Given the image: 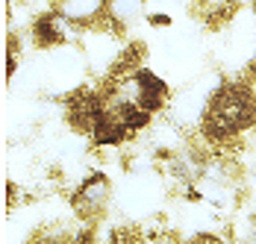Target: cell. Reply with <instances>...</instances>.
<instances>
[{
	"instance_id": "1",
	"label": "cell",
	"mask_w": 256,
	"mask_h": 244,
	"mask_svg": "<svg viewBox=\"0 0 256 244\" xmlns=\"http://www.w3.org/2000/svg\"><path fill=\"white\" fill-rule=\"evenodd\" d=\"M254 121H256V94L244 86H227L206 106L204 132L212 142H227L232 136L250 130Z\"/></svg>"
},
{
	"instance_id": "2",
	"label": "cell",
	"mask_w": 256,
	"mask_h": 244,
	"mask_svg": "<svg viewBox=\"0 0 256 244\" xmlns=\"http://www.w3.org/2000/svg\"><path fill=\"white\" fill-rule=\"evenodd\" d=\"M109 197H112V186H109L106 174H92L71 194V206L82 220H98L109 206Z\"/></svg>"
},
{
	"instance_id": "3",
	"label": "cell",
	"mask_w": 256,
	"mask_h": 244,
	"mask_svg": "<svg viewBox=\"0 0 256 244\" xmlns=\"http://www.w3.org/2000/svg\"><path fill=\"white\" fill-rule=\"evenodd\" d=\"M109 0H56V15L71 26H94L106 21Z\"/></svg>"
},
{
	"instance_id": "4",
	"label": "cell",
	"mask_w": 256,
	"mask_h": 244,
	"mask_svg": "<svg viewBox=\"0 0 256 244\" xmlns=\"http://www.w3.org/2000/svg\"><path fill=\"white\" fill-rule=\"evenodd\" d=\"M144 0H109L106 6V26L109 30H127L138 21Z\"/></svg>"
},
{
	"instance_id": "5",
	"label": "cell",
	"mask_w": 256,
	"mask_h": 244,
	"mask_svg": "<svg viewBox=\"0 0 256 244\" xmlns=\"http://www.w3.org/2000/svg\"><path fill=\"white\" fill-rule=\"evenodd\" d=\"M230 244H256V220H238L232 226Z\"/></svg>"
}]
</instances>
